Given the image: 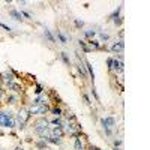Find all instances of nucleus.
<instances>
[{"label":"nucleus","mask_w":150,"mask_h":150,"mask_svg":"<svg viewBox=\"0 0 150 150\" xmlns=\"http://www.w3.org/2000/svg\"><path fill=\"white\" fill-rule=\"evenodd\" d=\"M48 120L45 117H41L35 122V132L41 137V138H45V137L50 135V126H48Z\"/></svg>","instance_id":"obj_1"},{"label":"nucleus","mask_w":150,"mask_h":150,"mask_svg":"<svg viewBox=\"0 0 150 150\" xmlns=\"http://www.w3.org/2000/svg\"><path fill=\"white\" fill-rule=\"evenodd\" d=\"M0 126L2 128H9L12 129L15 126V120H14V116L12 112H0Z\"/></svg>","instance_id":"obj_2"},{"label":"nucleus","mask_w":150,"mask_h":150,"mask_svg":"<svg viewBox=\"0 0 150 150\" xmlns=\"http://www.w3.org/2000/svg\"><path fill=\"white\" fill-rule=\"evenodd\" d=\"M29 119H30L29 111L24 110V108H21V110L17 112V125H18V128H20V129H24V128H26V125H27Z\"/></svg>","instance_id":"obj_3"},{"label":"nucleus","mask_w":150,"mask_h":150,"mask_svg":"<svg viewBox=\"0 0 150 150\" xmlns=\"http://www.w3.org/2000/svg\"><path fill=\"white\" fill-rule=\"evenodd\" d=\"M29 114L32 116V114H45V112L48 111V107L47 105H30L29 107Z\"/></svg>","instance_id":"obj_4"},{"label":"nucleus","mask_w":150,"mask_h":150,"mask_svg":"<svg viewBox=\"0 0 150 150\" xmlns=\"http://www.w3.org/2000/svg\"><path fill=\"white\" fill-rule=\"evenodd\" d=\"M101 123H102V126H104L105 132L110 135V134H111V128L116 125V119H114V117H107V119H102Z\"/></svg>","instance_id":"obj_5"},{"label":"nucleus","mask_w":150,"mask_h":150,"mask_svg":"<svg viewBox=\"0 0 150 150\" xmlns=\"http://www.w3.org/2000/svg\"><path fill=\"white\" fill-rule=\"evenodd\" d=\"M123 50H125V42H123V39H120V41L116 42V44H112V47H111V51H112V53H123Z\"/></svg>","instance_id":"obj_6"},{"label":"nucleus","mask_w":150,"mask_h":150,"mask_svg":"<svg viewBox=\"0 0 150 150\" xmlns=\"http://www.w3.org/2000/svg\"><path fill=\"white\" fill-rule=\"evenodd\" d=\"M112 69L117 71L119 74L123 72V62H122V57L117 60V59H112Z\"/></svg>","instance_id":"obj_7"},{"label":"nucleus","mask_w":150,"mask_h":150,"mask_svg":"<svg viewBox=\"0 0 150 150\" xmlns=\"http://www.w3.org/2000/svg\"><path fill=\"white\" fill-rule=\"evenodd\" d=\"M8 87H9L11 90H14V92H17V93H20V92L23 90V87H21L20 84L14 83V81H12V83H8Z\"/></svg>","instance_id":"obj_8"},{"label":"nucleus","mask_w":150,"mask_h":150,"mask_svg":"<svg viewBox=\"0 0 150 150\" xmlns=\"http://www.w3.org/2000/svg\"><path fill=\"white\" fill-rule=\"evenodd\" d=\"M9 15H11L12 18L18 20V21H21V20H23V15H21V12H18V11H15V9H11V11H9Z\"/></svg>","instance_id":"obj_9"},{"label":"nucleus","mask_w":150,"mask_h":150,"mask_svg":"<svg viewBox=\"0 0 150 150\" xmlns=\"http://www.w3.org/2000/svg\"><path fill=\"white\" fill-rule=\"evenodd\" d=\"M44 35H45V38H47V39H48L50 42H56V39H54V36L51 35V32H50L48 29H45V30H44Z\"/></svg>","instance_id":"obj_10"},{"label":"nucleus","mask_w":150,"mask_h":150,"mask_svg":"<svg viewBox=\"0 0 150 150\" xmlns=\"http://www.w3.org/2000/svg\"><path fill=\"white\" fill-rule=\"evenodd\" d=\"M2 77H3V80L6 81V84L14 81V75H12V74H8V72H6V74H3V75H2Z\"/></svg>","instance_id":"obj_11"},{"label":"nucleus","mask_w":150,"mask_h":150,"mask_svg":"<svg viewBox=\"0 0 150 150\" xmlns=\"http://www.w3.org/2000/svg\"><path fill=\"white\" fill-rule=\"evenodd\" d=\"M120 11H122V6H119V8H117V11H114V12H112V14L110 15V18H111V20H116V18H119Z\"/></svg>","instance_id":"obj_12"},{"label":"nucleus","mask_w":150,"mask_h":150,"mask_svg":"<svg viewBox=\"0 0 150 150\" xmlns=\"http://www.w3.org/2000/svg\"><path fill=\"white\" fill-rule=\"evenodd\" d=\"M86 69L89 71V74H90V77H92V78H95V72H93V68H92V65L89 63V62H87V63H86Z\"/></svg>","instance_id":"obj_13"},{"label":"nucleus","mask_w":150,"mask_h":150,"mask_svg":"<svg viewBox=\"0 0 150 150\" xmlns=\"http://www.w3.org/2000/svg\"><path fill=\"white\" fill-rule=\"evenodd\" d=\"M84 35H86V38H95L96 32H95L93 29H89V30H86V32H84Z\"/></svg>","instance_id":"obj_14"},{"label":"nucleus","mask_w":150,"mask_h":150,"mask_svg":"<svg viewBox=\"0 0 150 150\" xmlns=\"http://www.w3.org/2000/svg\"><path fill=\"white\" fill-rule=\"evenodd\" d=\"M60 56H62V60H63V62H65V65H68V66H69V65H71V60H69V57H68V54H66V53H62Z\"/></svg>","instance_id":"obj_15"},{"label":"nucleus","mask_w":150,"mask_h":150,"mask_svg":"<svg viewBox=\"0 0 150 150\" xmlns=\"http://www.w3.org/2000/svg\"><path fill=\"white\" fill-rule=\"evenodd\" d=\"M75 150H83V143H81L80 138L75 140Z\"/></svg>","instance_id":"obj_16"},{"label":"nucleus","mask_w":150,"mask_h":150,"mask_svg":"<svg viewBox=\"0 0 150 150\" xmlns=\"http://www.w3.org/2000/svg\"><path fill=\"white\" fill-rule=\"evenodd\" d=\"M51 111H53V114H54L56 117H60V116H62V110H60L59 107H54Z\"/></svg>","instance_id":"obj_17"},{"label":"nucleus","mask_w":150,"mask_h":150,"mask_svg":"<svg viewBox=\"0 0 150 150\" xmlns=\"http://www.w3.org/2000/svg\"><path fill=\"white\" fill-rule=\"evenodd\" d=\"M57 36H59V39H60V42H62V44H66V42H68V39H66V36H65V35H62L60 32L57 33Z\"/></svg>","instance_id":"obj_18"},{"label":"nucleus","mask_w":150,"mask_h":150,"mask_svg":"<svg viewBox=\"0 0 150 150\" xmlns=\"http://www.w3.org/2000/svg\"><path fill=\"white\" fill-rule=\"evenodd\" d=\"M42 92H44V87H42L41 84H36V90H35V93H36V95H41Z\"/></svg>","instance_id":"obj_19"},{"label":"nucleus","mask_w":150,"mask_h":150,"mask_svg":"<svg viewBox=\"0 0 150 150\" xmlns=\"http://www.w3.org/2000/svg\"><path fill=\"white\" fill-rule=\"evenodd\" d=\"M36 147H38V149H47V144H45V141L42 140V141H38V143H36Z\"/></svg>","instance_id":"obj_20"},{"label":"nucleus","mask_w":150,"mask_h":150,"mask_svg":"<svg viewBox=\"0 0 150 150\" xmlns=\"http://www.w3.org/2000/svg\"><path fill=\"white\" fill-rule=\"evenodd\" d=\"M90 47H92L90 50H93V48H95V50H98V48H99V42H98V41H93V39H92V41H90Z\"/></svg>","instance_id":"obj_21"},{"label":"nucleus","mask_w":150,"mask_h":150,"mask_svg":"<svg viewBox=\"0 0 150 150\" xmlns=\"http://www.w3.org/2000/svg\"><path fill=\"white\" fill-rule=\"evenodd\" d=\"M17 99H18L17 96H9V98H8V102H9V104H15Z\"/></svg>","instance_id":"obj_22"},{"label":"nucleus","mask_w":150,"mask_h":150,"mask_svg":"<svg viewBox=\"0 0 150 150\" xmlns=\"http://www.w3.org/2000/svg\"><path fill=\"white\" fill-rule=\"evenodd\" d=\"M107 65H108V69H110V71H112V59H111V57L107 60Z\"/></svg>","instance_id":"obj_23"},{"label":"nucleus","mask_w":150,"mask_h":150,"mask_svg":"<svg viewBox=\"0 0 150 150\" xmlns=\"http://www.w3.org/2000/svg\"><path fill=\"white\" fill-rule=\"evenodd\" d=\"M122 21H123V20H122V17H119V18H116V20H114V24H116V26H120Z\"/></svg>","instance_id":"obj_24"},{"label":"nucleus","mask_w":150,"mask_h":150,"mask_svg":"<svg viewBox=\"0 0 150 150\" xmlns=\"http://www.w3.org/2000/svg\"><path fill=\"white\" fill-rule=\"evenodd\" d=\"M83 98H84V102H86L87 105H89V104H90V98L87 96V95H83Z\"/></svg>","instance_id":"obj_25"},{"label":"nucleus","mask_w":150,"mask_h":150,"mask_svg":"<svg viewBox=\"0 0 150 150\" xmlns=\"http://www.w3.org/2000/svg\"><path fill=\"white\" fill-rule=\"evenodd\" d=\"M75 26H77V27H83V26H84V23L80 21V20H77V21H75Z\"/></svg>","instance_id":"obj_26"},{"label":"nucleus","mask_w":150,"mask_h":150,"mask_svg":"<svg viewBox=\"0 0 150 150\" xmlns=\"http://www.w3.org/2000/svg\"><path fill=\"white\" fill-rule=\"evenodd\" d=\"M108 38H110V36H108L107 33H101V39H102V41H107Z\"/></svg>","instance_id":"obj_27"},{"label":"nucleus","mask_w":150,"mask_h":150,"mask_svg":"<svg viewBox=\"0 0 150 150\" xmlns=\"http://www.w3.org/2000/svg\"><path fill=\"white\" fill-rule=\"evenodd\" d=\"M21 15L26 17V18H30V14H29V12H26V11H21Z\"/></svg>","instance_id":"obj_28"},{"label":"nucleus","mask_w":150,"mask_h":150,"mask_svg":"<svg viewBox=\"0 0 150 150\" xmlns=\"http://www.w3.org/2000/svg\"><path fill=\"white\" fill-rule=\"evenodd\" d=\"M0 27H3L5 30H8V32H11V27H8L6 24H3V23H0Z\"/></svg>","instance_id":"obj_29"},{"label":"nucleus","mask_w":150,"mask_h":150,"mask_svg":"<svg viewBox=\"0 0 150 150\" xmlns=\"http://www.w3.org/2000/svg\"><path fill=\"white\" fill-rule=\"evenodd\" d=\"M92 93H93V96L96 98V101H99V98H98V93H96V90H95V89L92 90Z\"/></svg>","instance_id":"obj_30"},{"label":"nucleus","mask_w":150,"mask_h":150,"mask_svg":"<svg viewBox=\"0 0 150 150\" xmlns=\"http://www.w3.org/2000/svg\"><path fill=\"white\" fill-rule=\"evenodd\" d=\"M90 150H99V147H96V146H90Z\"/></svg>","instance_id":"obj_31"},{"label":"nucleus","mask_w":150,"mask_h":150,"mask_svg":"<svg viewBox=\"0 0 150 150\" xmlns=\"http://www.w3.org/2000/svg\"><path fill=\"white\" fill-rule=\"evenodd\" d=\"M2 96H3V89L0 87V98H2Z\"/></svg>","instance_id":"obj_32"},{"label":"nucleus","mask_w":150,"mask_h":150,"mask_svg":"<svg viewBox=\"0 0 150 150\" xmlns=\"http://www.w3.org/2000/svg\"><path fill=\"white\" fill-rule=\"evenodd\" d=\"M15 150H24V149H21V147H17V149H15Z\"/></svg>","instance_id":"obj_33"}]
</instances>
